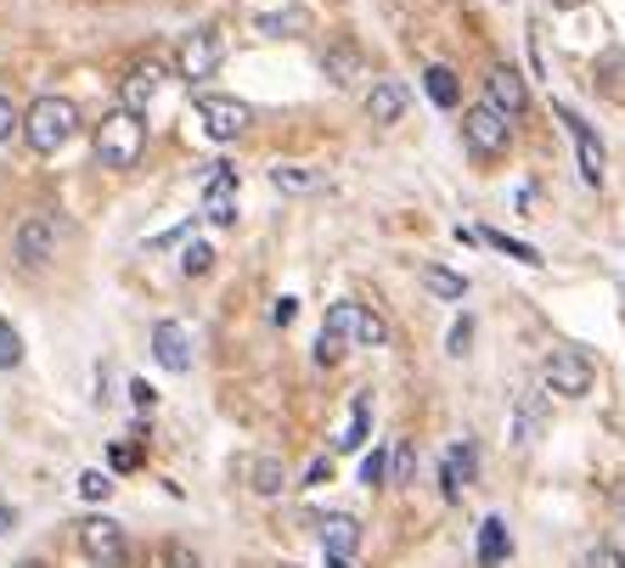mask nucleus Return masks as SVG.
Masks as SVG:
<instances>
[{
	"instance_id": "58836bf2",
	"label": "nucleus",
	"mask_w": 625,
	"mask_h": 568,
	"mask_svg": "<svg viewBox=\"0 0 625 568\" xmlns=\"http://www.w3.org/2000/svg\"><path fill=\"white\" fill-rule=\"evenodd\" d=\"M294 316H299V299H277V305H271V321H277V327H288Z\"/></svg>"
},
{
	"instance_id": "f704fd0d",
	"label": "nucleus",
	"mask_w": 625,
	"mask_h": 568,
	"mask_svg": "<svg viewBox=\"0 0 625 568\" xmlns=\"http://www.w3.org/2000/svg\"><path fill=\"white\" fill-rule=\"evenodd\" d=\"M468 338H474V321L463 316V321L452 327V338H445V349H452V355H468Z\"/></svg>"
},
{
	"instance_id": "473e14b6",
	"label": "nucleus",
	"mask_w": 625,
	"mask_h": 568,
	"mask_svg": "<svg viewBox=\"0 0 625 568\" xmlns=\"http://www.w3.org/2000/svg\"><path fill=\"white\" fill-rule=\"evenodd\" d=\"M344 349H349V343H344L338 332H321V338H316V366H338Z\"/></svg>"
},
{
	"instance_id": "a878e982",
	"label": "nucleus",
	"mask_w": 625,
	"mask_h": 568,
	"mask_svg": "<svg viewBox=\"0 0 625 568\" xmlns=\"http://www.w3.org/2000/svg\"><path fill=\"white\" fill-rule=\"evenodd\" d=\"M535 434H542V400L524 395L518 411H513V439H518V445H535Z\"/></svg>"
},
{
	"instance_id": "cd10ccee",
	"label": "nucleus",
	"mask_w": 625,
	"mask_h": 568,
	"mask_svg": "<svg viewBox=\"0 0 625 568\" xmlns=\"http://www.w3.org/2000/svg\"><path fill=\"white\" fill-rule=\"evenodd\" d=\"M79 496H85V501H108V496H113V472H102V467L79 472Z\"/></svg>"
},
{
	"instance_id": "bb28decb",
	"label": "nucleus",
	"mask_w": 625,
	"mask_h": 568,
	"mask_svg": "<svg viewBox=\"0 0 625 568\" xmlns=\"http://www.w3.org/2000/svg\"><path fill=\"white\" fill-rule=\"evenodd\" d=\"M23 366V338L12 321H0V371H18Z\"/></svg>"
},
{
	"instance_id": "e433bc0d",
	"label": "nucleus",
	"mask_w": 625,
	"mask_h": 568,
	"mask_svg": "<svg viewBox=\"0 0 625 568\" xmlns=\"http://www.w3.org/2000/svg\"><path fill=\"white\" fill-rule=\"evenodd\" d=\"M327 479H333V461H327V456H316V461H310V472H305L299 485H310V490H316V485H327Z\"/></svg>"
},
{
	"instance_id": "b1692460",
	"label": "nucleus",
	"mask_w": 625,
	"mask_h": 568,
	"mask_svg": "<svg viewBox=\"0 0 625 568\" xmlns=\"http://www.w3.org/2000/svg\"><path fill=\"white\" fill-rule=\"evenodd\" d=\"M321 68H327V79H333V84H349L355 73H361V51H355L349 40H338V46L321 57Z\"/></svg>"
},
{
	"instance_id": "a211bd4d",
	"label": "nucleus",
	"mask_w": 625,
	"mask_h": 568,
	"mask_svg": "<svg viewBox=\"0 0 625 568\" xmlns=\"http://www.w3.org/2000/svg\"><path fill=\"white\" fill-rule=\"evenodd\" d=\"M400 113H406V84L378 79V84L367 90V119H373V124H395Z\"/></svg>"
},
{
	"instance_id": "1a4fd4ad",
	"label": "nucleus",
	"mask_w": 625,
	"mask_h": 568,
	"mask_svg": "<svg viewBox=\"0 0 625 568\" xmlns=\"http://www.w3.org/2000/svg\"><path fill=\"white\" fill-rule=\"evenodd\" d=\"M474 479H479V445L474 439H463V445H452L439 456V496L445 501H457Z\"/></svg>"
},
{
	"instance_id": "4be33fe9",
	"label": "nucleus",
	"mask_w": 625,
	"mask_h": 568,
	"mask_svg": "<svg viewBox=\"0 0 625 568\" xmlns=\"http://www.w3.org/2000/svg\"><path fill=\"white\" fill-rule=\"evenodd\" d=\"M367 428H373V395H355L349 422H344V434L333 439V450H361V445H367Z\"/></svg>"
},
{
	"instance_id": "6ab92c4d",
	"label": "nucleus",
	"mask_w": 625,
	"mask_h": 568,
	"mask_svg": "<svg viewBox=\"0 0 625 568\" xmlns=\"http://www.w3.org/2000/svg\"><path fill=\"white\" fill-rule=\"evenodd\" d=\"M248 490L265 496V501L282 496V490H288V467H282V456H254V461H248Z\"/></svg>"
},
{
	"instance_id": "6e6552de",
	"label": "nucleus",
	"mask_w": 625,
	"mask_h": 568,
	"mask_svg": "<svg viewBox=\"0 0 625 568\" xmlns=\"http://www.w3.org/2000/svg\"><path fill=\"white\" fill-rule=\"evenodd\" d=\"M12 253H18L23 270H46L51 253H57V226H51L46 215H29V220L12 231Z\"/></svg>"
},
{
	"instance_id": "a19ab883",
	"label": "nucleus",
	"mask_w": 625,
	"mask_h": 568,
	"mask_svg": "<svg viewBox=\"0 0 625 568\" xmlns=\"http://www.w3.org/2000/svg\"><path fill=\"white\" fill-rule=\"evenodd\" d=\"M7 529H12V507H7V501H0V535H7Z\"/></svg>"
},
{
	"instance_id": "72a5a7b5",
	"label": "nucleus",
	"mask_w": 625,
	"mask_h": 568,
	"mask_svg": "<svg viewBox=\"0 0 625 568\" xmlns=\"http://www.w3.org/2000/svg\"><path fill=\"white\" fill-rule=\"evenodd\" d=\"M12 130H23V113L12 108V97H0V141H12Z\"/></svg>"
},
{
	"instance_id": "2f4dec72",
	"label": "nucleus",
	"mask_w": 625,
	"mask_h": 568,
	"mask_svg": "<svg viewBox=\"0 0 625 568\" xmlns=\"http://www.w3.org/2000/svg\"><path fill=\"white\" fill-rule=\"evenodd\" d=\"M299 23H305V12H265L259 34H299Z\"/></svg>"
},
{
	"instance_id": "0eeeda50",
	"label": "nucleus",
	"mask_w": 625,
	"mask_h": 568,
	"mask_svg": "<svg viewBox=\"0 0 625 568\" xmlns=\"http://www.w3.org/2000/svg\"><path fill=\"white\" fill-rule=\"evenodd\" d=\"M220 62H226V40H220V29H192V34H187V46H181V57H175V68H181V79H187V84H204L209 73H220Z\"/></svg>"
},
{
	"instance_id": "39448f33",
	"label": "nucleus",
	"mask_w": 625,
	"mask_h": 568,
	"mask_svg": "<svg viewBox=\"0 0 625 568\" xmlns=\"http://www.w3.org/2000/svg\"><path fill=\"white\" fill-rule=\"evenodd\" d=\"M321 332H338L344 343H367V349H384V343H389V321H384L373 305H361V299H338V305H327Z\"/></svg>"
},
{
	"instance_id": "9b49d317",
	"label": "nucleus",
	"mask_w": 625,
	"mask_h": 568,
	"mask_svg": "<svg viewBox=\"0 0 625 568\" xmlns=\"http://www.w3.org/2000/svg\"><path fill=\"white\" fill-rule=\"evenodd\" d=\"M198 119L215 141H237L248 130V108L237 97H198Z\"/></svg>"
},
{
	"instance_id": "aec40b11",
	"label": "nucleus",
	"mask_w": 625,
	"mask_h": 568,
	"mask_svg": "<svg viewBox=\"0 0 625 568\" xmlns=\"http://www.w3.org/2000/svg\"><path fill=\"white\" fill-rule=\"evenodd\" d=\"M417 281L434 293V299H445V305H463L468 299V276H457V270H445V265H423L417 270Z\"/></svg>"
},
{
	"instance_id": "f8f14e48",
	"label": "nucleus",
	"mask_w": 625,
	"mask_h": 568,
	"mask_svg": "<svg viewBox=\"0 0 625 568\" xmlns=\"http://www.w3.org/2000/svg\"><path fill=\"white\" fill-rule=\"evenodd\" d=\"M158 90H163V62H136L130 73H125V84H119V108H130V113H147L152 102H158Z\"/></svg>"
},
{
	"instance_id": "f3484780",
	"label": "nucleus",
	"mask_w": 625,
	"mask_h": 568,
	"mask_svg": "<svg viewBox=\"0 0 625 568\" xmlns=\"http://www.w3.org/2000/svg\"><path fill=\"white\" fill-rule=\"evenodd\" d=\"M507 557H513V535H507V518H502V512L479 518V568H502Z\"/></svg>"
},
{
	"instance_id": "412c9836",
	"label": "nucleus",
	"mask_w": 625,
	"mask_h": 568,
	"mask_svg": "<svg viewBox=\"0 0 625 568\" xmlns=\"http://www.w3.org/2000/svg\"><path fill=\"white\" fill-rule=\"evenodd\" d=\"M423 90H428V102H434V108H463V84H457V73L445 68V62L423 68Z\"/></svg>"
},
{
	"instance_id": "7ed1b4c3",
	"label": "nucleus",
	"mask_w": 625,
	"mask_h": 568,
	"mask_svg": "<svg viewBox=\"0 0 625 568\" xmlns=\"http://www.w3.org/2000/svg\"><path fill=\"white\" fill-rule=\"evenodd\" d=\"M463 147H468L479 163L507 158V147H513V119H507L496 102H474V108H463Z\"/></svg>"
},
{
	"instance_id": "ddd939ff",
	"label": "nucleus",
	"mask_w": 625,
	"mask_h": 568,
	"mask_svg": "<svg viewBox=\"0 0 625 568\" xmlns=\"http://www.w3.org/2000/svg\"><path fill=\"white\" fill-rule=\"evenodd\" d=\"M558 119H564V130L575 136V152H581V175H586V186H603V141L592 136V124L575 113V108H564L558 102Z\"/></svg>"
},
{
	"instance_id": "7c9ffc66",
	"label": "nucleus",
	"mask_w": 625,
	"mask_h": 568,
	"mask_svg": "<svg viewBox=\"0 0 625 568\" xmlns=\"http://www.w3.org/2000/svg\"><path fill=\"white\" fill-rule=\"evenodd\" d=\"M361 485H367V490L389 485V450H373V456L361 461Z\"/></svg>"
},
{
	"instance_id": "9d476101",
	"label": "nucleus",
	"mask_w": 625,
	"mask_h": 568,
	"mask_svg": "<svg viewBox=\"0 0 625 568\" xmlns=\"http://www.w3.org/2000/svg\"><path fill=\"white\" fill-rule=\"evenodd\" d=\"M485 102H496L507 119H524V113H529V84H524V73L507 68V62H496V68L485 73Z\"/></svg>"
},
{
	"instance_id": "20e7f679",
	"label": "nucleus",
	"mask_w": 625,
	"mask_h": 568,
	"mask_svg": "<svg viewBox=\"0 0 625 568\" xmlns=\"http://www.w3.org/2000/svg\"><path fill=\"white\" fill-rule=\"evenodd\" d=\"M542 383H547V395H558V400H586V395H592V383H597V366H592V355H586V349L564 343V349H553V355H547Z\"/></svg>"
},
{
	"instance_id": "393cba45",
	"label": "nucleus",
	"mask_w": 625,
	"mask_h": 568,
	"mask_svg": "<svg viewBox=\"0 0 625 568\" xmlns=\"http://www.w3.org/2000/svg\"><path fill=\"white\" fill-rule=\"evenodd\" d=\"M271 186H282V192H316V186H321V169L277 163V169H271Z\"/></svg>"
},
{
	"instance_id": "c756f323",
	"label": "nucleus",
	"mask_w": 625,
	"mask_h": 568,
	"mask_svg": "<svg viewBox=\"0 0 625 568\" xmlns=\"http://www.w3.org/2000/svg\"><path fill=\"white\" fill-rule=\"evenodd\" d=\"M411 472H417V450L411 445H395L389 450V485H411Z\"/></svg>"
},
{
	"instance_id": "f03ea898",
	"label": "nucleus",
	"mask_w": 625,
	"mask_h": 568,
	"mask_svg": "<svg viewBox=\"0 0 625 568\" xmlns=\"http://www.w3.org/2000/svg\"><path fill=\"white\" fill-rule=\"evenodd\" d=\"M141 152H147V124H141V113L113 108V113L97 124V163H102V169H136Z\"/></svg>"
},
{
	"instance_id": "37998d69",
	"label": "nucleus",
	"mask_w": 625,
	"mask_h": 568,
	"mask_svg": "<svg viewBox=\"0 0 625 568\" xmlns=\"http://www.w3.org/2000/svg\"><path fill=\"white\" fill-rule=\"evenodd\" d=\"M327 568H355V562L349 557H327Z\"/></svg>"
},
{
	"instance_id": "f257e3e1",
	"label": "nucleus",
	"mask_w": 625,
	"mask_h": 568,
	"mask_svg": "<svg viewBox=\"0 0 625 568\" xmlns=\"http://www.w3.org/2000/svg\"><path fill=\"white\" fill-rule=\"evenodd\" d=\"M73 136H79V108H73L68 97H40V102L23 113V141H29L40 158L62 152Z\"/></svg>"
},
{
	"instance_id": "c85d7f7f",
	"label": "nucleus",
	"mask_w": 625,
	"mask_h": 568,
	"mask_svg": "<svg viewBox=\"0 0 625 568\" xmlns=\"http://www.w3.org/2000/svg\"><path fill=\"white\" fill-rule=\"evenodd\" d=\"M181 270H187V276H209V270H215V248H209V242H187V248H181Z\"/></svg>"
},
{
	"instance_id": "423d86ee",
	"label": "nucleus",
	"mask_w": 625,
	"mask_h": 568,
	"mask_svg": "<svg viewBox=\"0 0 625 568\" xmlns=\"http://www.w3.org/2000/svg\"><path fill=\"white\" fill-rule=\"evenodd\" d=\"M79 551L91 557L97 568H125V562H130V540H125V529H119L113 518H102V512L79 524Z\"/></svg>"
},
{
	"instance_id": "dca6fc26",
	"label": "nucleus",
	"mask_w": 625,
	"mask_h": 568,
	"mask_svg": "<svg viewBox=\"0 0 625 568\" xmlns=\"http://www.w3.org/2000/svg\"><path fill=\"white\" fill-rule=\"evenodd\" d=\"M316 524H321V551L327 557H355V546H361V518L355 512H327Z\"/></svg>"
},
{
	"instance_id": "79ce46f5",
	"label": "nucleus",
	"mask_w": 625,
	"mask_h": 568,
	"mask_svg": "<svg viewBox=\"0 0 625 568\" xmlns=\"http://www.w3.org/2000/svg\"><path fill=\"white\" fill-rule=\"evenodd\" d=\"M18 568H51V562H46V557H23Z\"/></svg>"
},
{
	"instance_id": "4468645a",
	"label": "nucleus",
	"mask_w": 625,
	"mask_h": 568,
	"mask_svg": "<svg viewBox=\"0 0 625 568\" xmlns=\"http://www.w3.org/2000/svg\"><path fill=\"white\" fill-rule=\"evenodd\" d=\"M204 220L209 226H237V169H215L209 175V192H204Z\"/></svg>"
},
{
	"instance_id": "c9c22d12",
	"label": "nucleus",
	"mask_w": 625,
	"mask_h": 568,
	"mask_svg": "<svg viewBox=\"0 0 625 568\" xmlns=\"http://www.w3.org/2000/svg\"><path fill=\"white\" fill-rule=\"evenodd\" d=\"M130 400H136V411H152V406H158V389L147 383V377H136V383H130Z\"/></svg>"
},
{
	"instance_id": "4c0bfd02",
	"label": "nucleus",
	"mask_w": 625,
	"mask_h": 568,
	"mask_svg": "<svg viewBox=\"0 0 625 568\" xmlns=\"http://www.w3.org/2000/svg\"><path fill=\"white\" fill-rule=\"evenodd\" d=\"M108 467H113V472H130V467H136V450H130V445H113V450H108Z\"/></svg>"
},
{
	"instance_id": "ea45409f",
	"label": "nucleus",
	"mask_w": 625,
	"mask_h": 568,
	"mask_svg": "<svg viewBox=\"0 0 625 568\" xmlns=\"http://www.w3.org/2000/svg\"><path fill=\"white\" fill-rule=\"evenodd\" d=\"M169 568H204V557L187 551V546H175V551H169Z\"/></svg>"
},
{
	"instance_id": "2eb2a0df",
	"label": "nucleus",
	"mask_w": 625,
	"mask_h": 568,
	"mask_svg": "<svg viewBox=\"0 0 625 568\" xmlns=\"http://www.w3.org/2000/svg\"><path fill=\"white\" fill-rule=\"evenodd\" d=\"M152 355L163 371H192V338L181 321H158L152 327Z\"/></svg>"
},
{
	"instance_id": "5701e85b",
	"label": "nucleus",
	"mask_w": 625,
	"mask_h": 568,
	"mask_svg": "<svg viewBox=\"0 0 625 568\" xmlns=\"http://www.w3.org/2000/svg\"><path fill=\"white\" fill-rule=\"evenodd\" d=\"M479 242H485V248H496V253H507V259H518V265H529V270H542V265H547V253H542V248H529V242H518V237H507V231H496V226H485V231H479Z\"/></svg>"
}]
</instances>
